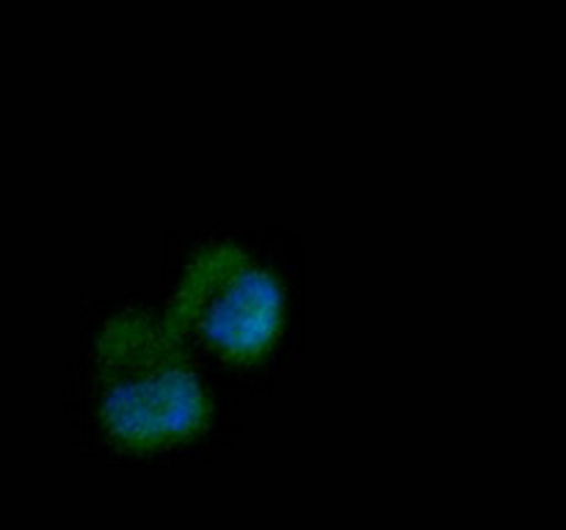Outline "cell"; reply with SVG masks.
<instances>
[{
    "mask_svg": "<svg viewBox=\"0 0 566 530\" xmlns=\"http://www.w3.org/2000/svg\"><path fill=\"white\" fill-rule=\"evenodd\" d=\"M175 326L221 357H258L280 331L282 290L274 276L227 243L205 248L188 265L171 298Z\"/></svg>",
    "mask_w": 566,
    "mask_h": 530,
    "instance_id": "7a4b0ae2",
    "label": "cell"
},
{
    "mask_svg": "<svg viewBox=\"0 0 566 530\" xmlns=\"http://www.w3.org/2000/svg\"><path fill=\"white\" fill-rule=\"evenodd\" d=\"M97 420L127 447H160L205 423V392L169 324L144 312L108 320L97 342Z\"/></svg>",
    "mask_w": 566,
    "mask_h": 530,
    "instance_id": "6da1fadb",
    "label": "cell"
}]
</instances>
